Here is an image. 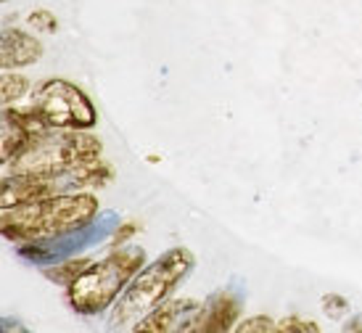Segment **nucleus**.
I'll use <instances>...</instances> for the list:
<instances>
[{
  "instance_id": "obj_1",
  "label": "nucleus",
  "mask_w": 362,
  "mask_h": 333,
  "mask_svg": "<svg viewBox=\"0 0 362 333\" xmlns=\"http://www.w3.org/2000/svg\"><path fill=\"white\" fill-rule=\"evenodd\" d=\"M95 217H98V199L90 191L61 193L45 201L3 209L0 230L13 243L48 241L88 228L90 222H95Z\"/></svg>"
},
{
  "instance_id": "obj_2",
  "label": "nucleus",
  "mask_w": 362,
  "mask_h": 333,
  "mask_svg": "<svg viewBox=\"0 0 362 333\" xmlns=\"http://www.w3.org/2000/svg\"><path fill=\"white\" fill-rule=\"evenodd\" d=\"M196 257L185 246L164 252L159 259L146 264L141 273L130 281L111 310V325H138L143 317H148L153 310L170 299V293L177 288V283L193 270Z\"/></svg>"
},
{
  "instance_id": "obj_3",
  "label": "nucleus",
  "mask_w": 362,
  "mask_h": 333,
  "mask_svg": "<svg viewBox=\"0 0 362 333\" xmlns=\"http://www.w3.org/2000/svg\"><path fill=\"white\" fill-rule=\"evenodd\" d=\"M146 267V252L141 246L114 249L109 257L93 262L85 273L66 288L71 310L77 315H98L117 304L122 291Z\"/></svg>"
},
{
  "instance_id": "obj_4",
  "label": "nucleus",
  "mask_w": 362,
  "mask_h": 333,
  "mask_svg": "<svg viewBox=\"0 0 362 333\" xmlns=\"http://www.w3.org/2000/svg\"><path fill=\"white\" fill-rule=\"evenodd\" d=\"M101 151L103 143L88 130H51L30 143L16 159H11L3 167H6V175L51 177V175L101 162Z\"/></svg>"
},
{
  "instance_id": "obj_5",
  "label": "nucleus",
  "mask_w": 362,
  "mask_h": 333,
  "mask_svg": "<svg viewBox=\"0 0 362 333\" xmlns=\"http://www.w3.org/2000/svg\"><path fill=\"white\" fill-rule=\"evenodd\" d=\"M32 109L53 130H93L98 111L90 95L69 80H45L32 93Z\"/></svg>"
},
{
  "instance_id": "obj_6",
  "label": "nucleus",
  "mask_w": 362,
  "mask_h": 333,
  "mask_svg": "<svg viewBox=\"0 0 362 333\" xmlns=\"http://www.w3.org/2000/svg\"><path fill=\"white\" fill-rule=\"evenodd\" d=\"M114 214L109 217H101V220L90 222L88 228L74 233H66V235H59V238H48V241H30V243H19V257L27 259V262L35 264H56L61 259H69L71 254L82 252L85 246L101 241L103 235H109L114 230Z\"/></svg>"
},
{
  "instance_id": "obj_7",
  "label": "nucleus",
  "mask_w": 362,
  "mask_h": 333,
  "mask_svg": "<svg viewBox=\"0 0 362 333\" xmlns=\"http://www.w3.org/2000/svg\"><path fill=\"white\" fill-rule=\"evenodd\" d=\"M37 111L32 109H13L6 106L3 109V141H0V159L3 164H8L11 159H16L30 143H35L40 135L51 132Z\"/></svg>"
},
{
  "instance_id": "obj_8",
  "label": "nucleus",
  "mask_w": 362,
  "mask_h": 333,
  "mask_svg": "<svg viewBox=\"0 0 362 333\" xmlns=\"http://www.w3.org/2000/svg\"><path fill=\"white\" fill-rule=\"evenodd\" d=\"M204 304L188 296L167 299L159 310H153L148 317H143L138 325H132L130 333H193Z\"/></svg>"
},
{
  "instance_id": "obj_9",
  "label": "nucleus",
  "mask_w": 362,
  "mask_h": 333,
  "mask_svg": "<svg viewBox=\"0 0 362 333\" xmlns=\"http://www.w3.org/2000/svg\"><path fill=\"white\" fill-rule=\"evenodd\" d=\"M243 302L238 293L220 291L204 302V310L199 315V323L193 333H233L241 317Z\"/></svg>"
},
{
  "instance_id": "obj_10",
  "label": "nucleus",
  "mask_w": 362,
  "mask_h": 333,
  "mask_svg": "<svg viewBox=\"0 0 362 333\" xmlns=\"http://www.w3.org/2000/svg\"><path fill=\"white\" fill-rule=\"evenodd\" d=\"M42 59V42L32 37L30 32L8 27L0 37V66L6 71L32 66Z\"/></svg>"
},
{
  "instance_id": "obj_11",
  "label": "nucleus",
  "mask_w": 362,
  "mask_h": 333,
  "mask_svg": "<svg viewBox=\"0 0 362 333\" xmlns=\"http://www.w3.org/2000/svg\"><path fill=\"white\" fill-rule=\"evenodd\" d=\"M90 259H61L56 264H48V267H42V275L48 278V281L59 283V286H66L69 288L71 283L77 281L88 267H90Z\"/></svg>"
},
{
  "instance_id": "obj_12",
  "label": "nucleus",
  "mask_w": 362,
  "mask_h": 333,
  "mask_svg": "<svg viewBox=\"0 0 362 333\" xmlns=\"http://www.w3.org/2000/svg\"><path fill=\"white\" fill-rule=\"evenodd\" d=\"M30 93V80L24 74H16V71H3V80H0V98H3V106H13V103L24 98Z\"/></svg>"
},
{
  "instance_id": "obj_13",
  "label": "nucleus",
  "mask_w": 362,
  "mask_h": 333,
  "mask_svg": "<svg viewBox=\"0 0 362 333\" xmlns=\"http://www.w3.org/2000/svg\"><path fill=\"white\" fill-rule=\"evenodd\" d=\"M320 310L331 320H344L349 315V299L341 296V293H325L320 299Z\"/></svg>"
},
{
  "instance_id": "obj_14",
  "label": "nucleus",
  "mask_w": 362,
  "mask_h": 333,
  "mask_svg": "<svg viewBox=\"0 0 362 333\" xmlns=\"http://www.w3.org/2000/svg\"><path fill=\"white\" fill-rule=\"evenodd\" d=\"M275 328H278V323L270 315H254L249 320H241L233 333H275Z\"/></svg>"
},
{
  "instance_id": "obj_15",
  "label": "nucleus",
  "mask_w": 362,
  "mask_h": 333,
  "mask_svg": "<svg viewBox=\"0 0 362 333\" xmlns=\"http://www.w3.org/2000/svg\"><path fill=\"white\" fill-rule=\"evenodd\" d=\"M275 333H322V331L315 320H307V317H296V315H293V317L281 320L278 328H275Z\"/></svg>"
},
{
  "instance_id": "obj_16",
  "label": "nucleus",
  "mask_w": 362,
  "mask_h": 333,
  "mask_svg": "<svg viewBox=\"0 0 362 333\" xmlns=\"http://www.w3.org/2000/svg\"><path fill=\"white\" fill-rule=\"evenodd\" d=\"M27 24L35 27V30H42V32H56L59 30V19H56V13L48 8H35L27 16Z\"/></svg>"
},
{
  "instance_id": "obj_17",
  "label": "nucleus",
  "mask_w": 362,
  "mask_h": 333,
  "mask_svg": "<svg viewBox=\"0 0 362 333\" xmlns=\"http://www.w3.org/2000/svg\"><path fill=\"white\" fill-rule=\"evenodd\" d=\"M0 333H32L24 323H19L16 317H3L0 320Z\"/></svg>"
},
{
  "instance_id": "obj_18",
  "label": "nucleus",
  "mask_w": 362,
  "mask_h": 333,
  "mask_svg": "<svg viewBox=\"0 0 362 333\" xmlns=\"http://www.w3.org/2000/svg\"><path fill=\"white\" fill-rule=\"evenodd\" d=\"M132 233H135V225H122L119 230L114 233V241L111 243H114V246H119V243H124V238H130Z\"/></svg>"
},
{
  "instance_id": "obj_19",
  "label": "nucleus",
  "mask_w": 362,
  "mask_h": 333,
  "mask_svg": "<svg viewBox=\"0 0 362 333\" xmlns=\"http://www.w3.org/2000/svg\"><path fill=\"white\" fill-rule=\"evenodd\" d=\"M344 333H362V315H357V317H352L349 323L344 325Z\"/></svg>"
}]
</instances>
